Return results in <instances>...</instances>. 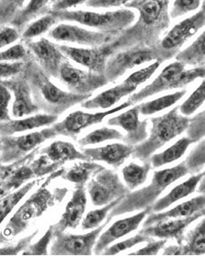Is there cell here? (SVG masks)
<instances>
[{
	"label": "cell",
	"mask_w": 205,
	"mask_h": 256,
	"mask_svg": "<svg viewBox=\"0 0 205 256\" xmlns=\"http://www.w3.org/2000/svg\"><path fill=\"white\" fill-rule=\"evenodd\" d=\"M170 4L171 0H133L126 4L138 12V19L110 42L114 52L134 46L155 47L171 25Z\"/></svg>",
	"instance_id": "obj_1"
},
{
	"label": "cell",
	"mask_w": 205,
	"mask_h": 256,
	"mask_svg": "<svg viewBox=\"0 0 205 256\" xmlns=\"http://www.w3.org/2000/svg\"><path fill=\"white\" fill-rule=\"evenodd\" d=\"M188 174H190V172L184 161L171 168L156 170L150 184L136 192L126 194L112 210L110 216L150 208L169 186Z\"/></svg>",
	"instance_id": "obj_2"
},
{
	"label": "cell",
	"mask_w": 205,
	"mask_h": 256,
	"mask_svg": "<svg viewBox=\"0 0 205 256\" xmlns=\"http://www.w3.org/2000/svg\"><path fill=\"white\" fill-rule=\"evenodd\" d=\"M150 129L147 139L134 146L133 156L140 162H148L156 150L186 131L190 118L175 106L168 112L148 120Z\"/></svg>",
	"instance_id": "obj_3"
},
{
	"label": "cell",
	"mask_w": 205,
	"mask_h": 256,
	"mask_svg": "<svg viewBox=\"0 0 205 256\" xmlns=\"http://www.w3.org/2000/svg\"><path fill=\"white\" fill-rule=\"evenodd\" d=\"M58 22H72L95 28L96 31L118 36L133 25L136 20V12L130 8L106 12L64 10L50 12Z\"/></svg>",
	"instance_id": "obj_4"
},
{
	"label": "cell",
	"mask_w": 205,
	"mask_h": 256,
	"mask_svg": "<svg viewBox=\"0 0 205 256\" xmlns=\"http://www.w3.org/2000/svg\"><path fill=\"white\" fill-rule=\"evenodd\" d=\"M200 78H205V64L186 69L185 64L176 61L164 68L148 85L131 94L128 101L133 104L142 102L146 98L162 92L183 88Z\"/></svg>",
	"instance_id": "obj_5"
},
{
	"label": "cell",
	"mask_w": 205,
	"mask_h": 256,
	"mask_svg": "<svg viewBox=\"0 0 205 256\" xmlns=\"http://www.w3.org/2000/svg\"><path fill=\"white\" fill-rule=\"evenodd\" d=\"M205 26V4L201 10L172 26L153 49L156 61L161 63L172 60L178 54L186 42Z\"/></svg>",
	"instance_id": "obj_6"
},
{
	"label": "cell",
	"mask_w": 205,
	"mask_h": 256,
	"mask_svg": "<svg viewBox=\"0 0 205 256\" xmlns=\"http://www.w3.org/2000/svg\"><path fill=\"white\" fill-rule=\"evenodd\" d=\"M54 196L50 190L40 188L28 199L12 216L4 227L2 235L4 238H14L27 229L34 219L46 212L54 204Z\"/></svg>",
	"instance_id": "obj_7"
},
{
	"label": "cell",
	"mask_w": 205,
	"mask_h": 256,
	"mask_svg": "<svg viewBox=\"0 0 205 256\" xmlns=\"http://www.w3.org/2000/svg\"><path fill=\"white\" fill-rule=\"evenodd\" d=\"M156 61L153 47L134 46L112 53L107 60L104 76L108 82H112L126 72L140 64Z\"/></svg>",
	"instance_id": "obj_8"
},
{
	"label": "cell",
	"mask_w": 205,
	"mask_h": 256,
	"mask_svg": "<svg viewBox=\"0 0 205 256\" xmlns=\"http://www.w3.org/2000/svg\"><path fill=\"white\" fill-rule=\"evenodd\" d=\"M130 189L118 174L106 168L98 170L88 184V192L94 206H104L128 194Z\"/></svg>",
	"instance_id": "obj_9"
},
{
	"label": "cell",
	"mask_w": 205,
	"mask_h": 256,
	"mask_svg": "<svg viewBox=\"0 0 205 256\" xmlns=\"http://www.w3.org/2000/svg\"><path fill=\"white\" fill-rule=\"evenodd\" d=\"M109 221L85 234H56L52 246L54 256H92L99 235Z\"/></svg>",
	"instance_id": "obj_10"
},
{
	"label": "cell",
	"mask_w": 205,
	"mask_h": 256,
	"mask_svg": "<svg viewBox=\"0 0 205 256\" xmlns=\"http://www.w3.org/2000/svg\"><path fill=\"white\" fill-rule=\"evenodd\" d=\"M61 82L69 90L80 94H92V92L108 83L106 76L90 71H84L65 61L58 72Z\"/></svg>",
	"instance_id": "obj_11"
},
{
	"label": "cell",
	"mask_w": 205,
	"mask_h": 256,
	"mask_svg": "<svg viewBox=\"0 0 205 256\" xmlns=\"http://www.w3.org/2000/svg\"><path fill=\"white\" fill-rule=\"evenodd\" d=\"M50 38L60 42L76 44L79 46L98 47L114 40V34L90 30L76 25L61 23L50 31Z\"/></svg>",
	"instance_id": "obj_12"
},
{
	"label": "cell",
	"mask_w": 205,
	"mask_h": 256,
	"mask_svg": "<svg viewBox=\"0 0 205 256\" xmlns=\"http://www.w3.org/2000/svg\"><path fill=\"white\" fill-rule=\"evenodd\" d=\"M58 46L62 53L71 60L87 68L90 72L104 76L107 60L114 52L110 42L92 48H78L66 44Z\"/></svg>",
	"instance_id": "obj_13"
},
{
	"label": "cell",
	"mask_w": 205,
	"mask_h": 256,
	"mask_svg": "<svg viewBox=\"0 0 205 256\" xmlns=\"http://www.w3.org/2000/svg\"><path fill=\"white\" fill-rule=\"evenodd\" d=\"M205 216V208L196 214L182 218H172L162 220L160 222L152 224L150 226H144L140 230L142 234L148 237L162 238V240H174L178 245H182L186 235V230L190 224Z\"/></svg>",
	"instance_id": "obj_14"
},
{
	"label": "cell",
	"mask_w": 205,
	"mask_h": 256,
	"mask_svg": "<svg viewBox=\"0 0 205 256\" xmlns=\"http://www.w3.org/2000/svg\"><path fill=\"white\" fill-rule=\"evenodd\" d=\"M131 106H133V104L130 101H126L112 109L106 110L104 112H100L88 113L82 110H76L70 113L63 122L58 124L55 129L60 134L74 137L79 134L84 129L101 123L107 116L122 112Z\"/></svg>",
	"instance_id": "obj_15"
},
{
	"label": "cell",
	"mask_w": 205,
	"mask_h": 256,
	"mask_svg": "<svg viewBox=\"0 0 205 256\" xmlns=\"http://www.w3.org/2000/svg\"><path fill=\"white\" fill-rule=\"evenodd\" d=\"M107 124L122 128L126 132L124 140L132 146L140 144L147 139L148 136L150 120H140V110L138 106L108 120Z\"/></svg>",
	"instance_id": "obj_16"
},
{
	"label": "cell",
	"mask_w": 205,
	"mask_h": 256,
	"mask_svg": "<svg viewBox=\"0 0 205 256\" xmlns=\"http://www.w3.org/2000/svg\"><path fill=\"white\" fill-rule=\"evenodd\" d=\"M150 213V208H145L140 210V212L136 215L120 219L114 222L104 232L99 235L94 248V252L96 254H102V252L112 243H114V241L118 240L120 238L136 230Z\"/></svg>",
	"instance_id": "obj_17"
},
{
	"label": "cell",
	"mask_w": 205,
	"mask_h": 256,
	"mask_svg": "<svg viewBox=\"0 0 205 256\" xmlns=\"http://www.w3.org/2000/svg\"><path fill=\"white\" fill-rule=\"evenodd\" d=\"M87 207V196L84 186H77L72 197L66 206L61 218L54 227L56 234L64 232L68 229H76L82 220Z\"/></svg>",
	"instance_id": "obj_18"
},
{
	"label": "cell",
	"mask_w": 205,
	"mask_h": 256,
	"mask_svg": "<svg viewBox=\"0 0 205 256\" xmlns=\"http://www.w3.org/2000/svg\"><path fill=\"white\" fill-rule=\"evenodd\" d=\"M134 150V146L130 144H112L102 147L86 148L84 153L90 161L106 162L114 168H118L133 156Z\"/></svg>",
	"instance_id": "obj_19"
},
{
	"label": "cell",
	"mask_w": 205,
	"mask_h": 256,
	"mask_svg": "<svg viewBox=\"0 0 205 256\" xmlns=\"http://www.w3.org/2000/svg\"><path fill=\"white\" fill-rule=\"evenodd\" d=\"M38 85L41 94L46 102L52 106H58L62 110L86 101L92 96L63 91L42 74L38 78Z\"/></svg>",
	"instance_id": "obj_20"
},
{
	"label": "cell",
	"mask_w": 205,
	"mask_h": 256,
	"mask_svg": "<svg viewBox=\"0 0 205 256\" xmlns=\"http://www.w3.org/2000/svg\"><path fill=\"white\" fill-rule=\"evenodd\" d=\"M28 47L33 52L50 74L58 76L61 66L65 62V55L58 46L46 38H41L38 41L30 42Z\"/></svg>",
	"instance_id": "obj_21"
},
{
	"label": "cell",
	"mask_w": 205,
	"mask_h": 256,
	"mask_svg": "<svg viewBox=\"0 0 205 256\" xmlns=\"http://www.w3.org/2000/svg\"><path fill=\"white\" fill-rule=\"evenodd\" d=\"M205 208V196L200 194L190 200L178 204L170 210L164 212H150L145 218L144 226H150L152 224L160 222L162 220L172 218H182L194 215Z\"/></svg>",
	"instance_id": "obj_22"
},
{
	"label": "cell",
	"mask_w": 205,
	"mask_h": 256,
	"mask_svg": "<svg viewBox=\"0 0 205 256\" xmlns=\"http://www.w3.org/2000/svg\"><path fill=\"white\" fill-rule=\"evenodd\" d=\"M136 90V88L123 80L120 84L104 91L95 98L87 99L82 106L88 110L110 109L123 98L133 94Z\"/></svg>",
	"instance_id": "obj_23"
},
{
	"label": "cell",
	"mask_w": 205,
	"mask_h": 256,
	"mask_svg": "<svg viewBox=\"0 0 205 256\" xmlns=\"http://www.w3.org/2000/svg\"><path fill=\"white\" fill-rule=\"evenodd\" d=\"M204 172H201L188 178L186 181L177 184L166 196L156 200L150 208V212H160L172 206L178 200H182L190 194H194L198 189V184L204 176Z\"/></svg>",
	"instance_id": "obj_24"
},
{
	"label": "cell",
	"mask_w": 205,
	"mask_h": 256,
	"mask_svg": "<svg viewBox=\"0 0 205 256\" xmlns=\"http://www.w3.org/2000/svg\"><path fill=\"white\" fill-rule=\"evenodd\" d=\"M8 84L14 94V101L12 104L14 117H26L38 112V107L32 102L28 85L22 82H14Z\"/></svg>",
	"instance_id": "obj_25"
},
{
	"label": "cell",
	"mask_w": 205,
	"mask_h": 256,
	"mask_svg": "<svg viewBox=\"0 0 205 256\" xmlns=\"http://www.w3.org/2000/svg\"><path fill=\"white\" fill-rule=\"evenodd\" d=\"M46 154L52 162L58 166L68 161L88 160L84 152L76 150L74 144L65 140H57L50 144L46 150Z\"/></svg>",
	"instance_id": "obj_26"
},
{
	"label": "cell",
	"mask_w": 205,
	"mask_h": 256,
	"mask_svg": "<svg viewBox=\"0 0 205 256\" xmlns=\"http://www.w3.org/2000/svg\"><path fill=\"white\" fill-rule=\"evenodd\" d=\"M192 144H194L193 140L188 136L182 137L178 140L175 144H172L171 147L164 150L161 153L152 154V158L150 159L152 168L158 169L182 158Z\"/></svg>",
	"instance_id": "obj_27"
},
{
	"label": "cell",
	"mask_w": 205,
	"mask_h": 256,
	"mask_svg": "<svg viewBox=\"0 0 205 256\" xmlns=\"http://www.w3.org/2000/svg\"><path fill=\"white\" fill-rule=\"evenodd\" d=\"M205 254V216L194 229L185 235L182 256Z\"/></svg>",
	"instance_id": "obj_28"
},
{
	"label": "cell",
	"mask_w": 205,
	"mask_h": 256,
	"mask_svg": "<svg viewBox=\"0 0 205 256\" xmlns=\"http://www.w3.org/2000/svg\"><path fill=\"white\" fill-rule=\"evenodd\" d=\"M176 61L185 66H200L205 63V30L186 49L180 50L175 56Z\"/></svg>",
	"instance_id": "obj_29"
},
{
	"label": "cell",
	"mask_w": 205,
	"mask_h": 256,
	"mask_svg": "<svg viewBox=\"0 0 205 256\" xmlns=\"http://www.w3.org/2000/svg\"><path fill=\"white\" fill-rule=\"evenodd\" d=\"M58 117L55 115L48 114H38L20 120L6 121V124H2L4 128V132L9 134L25 132L34 128H42L48 124H52L57 120Z\"/></svg>",
	"instance_id": "obj_30"
},
{
	"label": "cell",
	"mask_w": 205,
	"mask_h": 256,
	"mask_svg": "<svg viewBox=\"0 0 205 256\" xmlns=\"http://www.w3.org/2000/svg\"><path fill=\"white\" fill-rule=\"evenodd\" d=\"M104 167L90 160H82V162H76L72 168L66 172V180L76 184V186H84V184L90 180L98 170Z\"/></svg>",
	"instance_id": "obj_31"
},
{
	"label": "cell",
	"mask_w": 205,
	"mask_h": 256,
	"mask_svg": "<svg viewBox=\"0 0 205 256\" xmlns=\"http://www.w3.org/2000/svg\"><path fill=\"white\" fill-rule=\"evenodd\" d=\"M152 169V164L150 161L144 162L142 164L136 162L126 164L122 169V174L128 188L133 190L144 184L148 178Z\"/></svg>",
	"instance_id": "obj_32"
},
{
	"label": "cell",
	"mask_w": 205,
	"mask_h": 256,
	"mask_svg": "<svg viewBox=\"0 0 205 256\" xmlns=\"http://www.w3.org/2000/svg\"><path fill=\"white\" fill-rule=\"evenodd\" d=\"M186 94V90L177 91L172 94H166L163 96L153 99L152 101L142 102L139 104V110L142 116H150L156 113L161 112L164 110L176 104Z\"/></svg>",
	"instance_id": "obj_33"
},
{
	"label": "cell",
	"mask_w": 205,
	"mask_h": 256,
	"mask_svg": "<svg viewBox=\"0 0 205 256\" xmlns=\"http://www.w3.org/2000/svg\"><path fill=\"white\" fill-rule=\"evenodd\" d=\"M124 134L117 129L104 126L82 137L79 140V144L82 147H86L90 145L102 144L107 140H124Z\"/></svg>",
	"instance_id": "obj_34"
},
{
	"label": "cell",
	"mask_w": 205,
	"mask_h": 256,
	"mask_svg": "<svg viewBox=\"0 0 205 256\" xmlns=\"http://www.w3.org/2000/svg\"><path fill=\"white\" fill-rule=\"evenodd\" d=\"M36 183V181L27 183L16 192H12L11 194L6 196L0 200V224L4 222V219L6 218V216L16 207V205L22 200L23 197L34 188Z\"/></svg>",
	"instance_id": "obj_35"
},
{
	"label": "cell",
	"mask_w": 205,
	"mask_h": 256,
	"mask_svg": "<svg viewBox=\"0 0 205 256\" xmlns=\"http://www.w3.org/2000/svg\"><path fill=\"white\" fill-rule=\"evenodd\" d=\"M56 129H46L41 132H34L20 136L14 139L16 146L22 151H30L38 147V145L46 142V140L50 139L56 134Z\"/></svg>",
	"instance_id": "obj_36"
},
{
	"label": "cell",
	"mask_w": 205,
	"mask_h": 256,
	"mask_svg": "<svg viewBox=\"0 0 205 256\" xmlns=\"http://www.w3.org/2000/svg\"><path fill=\"white\" fill-rule=\"evenodd\" d=\"M205 102V78L186 100L178 106V112L183 116L194 115Z\"/></svg>",
	"instance_id": "obj_37"
},
{
	"label": "cell",
	"mask_w": 205,
	"mask_h": 256,
	"mask_svg": "<svg viewBox=\"0 0 205 256\" xmlns=\"http://www.w3.org/2000/svg\"><path fill=\"white\" fill-rule=\"evenodd\" d=\"M50 0H30L26 8L19 12L12 24L17 30L25 26L31 20L34 19L44 10Z\"/></svg>",
	"instance_id": "obj_38"
},
{
	"label": "cell",
	"mask_w": 205,
	"mask_h": 256,
	"mask_svg": "<svg viewBox=\"0 0 205 256\" xmlns=\"http://www.w3.org/2000/svg\"><path fill=\"white\" fill-rule=\"evenodd\" d=\"M122 199H123V197L118 198L117 200H114V202H112L110 204L102 206L101 208L90 211L87 215H86V216L82 219V229L84 230H93V229H96L98 226H101V224L106 219L107 215L110 213V211L114 210L115 206Z\"/></svg>",
	"instance_id": "obj_39"
},
{
	"label": "cell",
	"mask_w": 205,
	"mask_h": 256,
	"mask_svg": "<svg viewBox=\"0 0 205 256\" xmlns=\"http://www.w3.org/2000/svg\"><path fill=\"white\" fill-rule=\"evenodd\" d=\"M58 22V20L57 18L52 12H50L34 20V22L30 23L23 32L22 38L25 40H31L33 38H38L49 31Z\"/></svg>",
	"instance_id": "obj_40"
},
{
	"label": "cell",
	"mask_w": 205,
	"mask_h": 256,
	"mask_svg": "<svg viewBox=\"0 0 205 256\" xmlns=\"http://www.w3.org/2000/svg\"><path fill=\"white\" fill-rule=\"evenodd\" d=\"M200 142L190 151L185 159V164L190 174L201 172L205 166V139L199 140Z\"/></svg>",
	"instance_id": "obj_41"
},
{
	"label": "cell",
	"mask_w": 205,
	"mask_h": 256,
	"mask_svg": "<svg viewBox=\"0 0 205 256\" xmlns=\"http://www.w3.org/2000/svg\"><path fill=\"white\" fill-rule=\"evenodd\" d=\"M152 238L148 237L146 236L145 234L139 232L136 235H134L133 237L130 238H126L125 240L120 241L118 242L114 245L108 246L102 254L104 256H114V254H117L120 252H124L126 250H128V249L133 248L136 246L140 245L142 243H145L147 241L150 240Z\"/></svg>",
	"instance_id": "obj_42"
},
{
	"label": "cell",
	"mask_w": 205,
	"mask_h": 256,
	"mask_svg": "<svg viewBox=\"0 0 205 256\" xmlns=\"http://www.w3.org/2000/svg\"><path fill=\"white\" fill-rule=\"evenodd\" d=\"M26 0H0V26L12 22Z\"/></svg>",
	"instance_id": "obj_43"
},
{
	"label": "cell",
	"mask_w": 205,
	"mask_h": 256,
	"mask_svg": "<svg viewBox=\"0 0 205 256\" xmlns=\"http://www.w3.org/2000/svg\"><path fill=\"white\" fill-rule=\"evenodd\" d=\"M161 62L160 61H154L152 64H148L145 68H142L136 72L131 74L126 79V82L128 83L134 87L138 88L142 84L146 82L147 80L150 79L153 74L158 71L160 68Z\"/></svg>",
	"instance_id": "obj_44"
},
{
	"label": "cell",
	"mask_w": 205,
	"mask_h": 256,
	"mask_svg": "<svg viewBox=\"0 0 205 256\" xmlns=\"http://www.w3.org/2000/svg\"><path fill=\"white\" fill-rule=\"evenodd\" d=\"M188 137L198 142L205 137V110L190 118L188 128L186 129Z\"/></svg>",
	"instance_id": "obj_45"
},
{
	"label": "cell",
	"mask_w": 205,
	"mask_h": 256,
	"mask_svg": "<svg viewBox=\"0 0 205 256\" xmlns=\"http://www.w3.org/2000/svg\"><path fill=\"white\" fill-rule=\"evenodd\" d=\"M202 0H174L170 9L172 19H177L188 12L196 11L201 6Z\"/></svg>",
	"instance_id": "obj_46"
},
{
	"label": "cell",
	"mask_w": 205,
	"mask_h": 256,
	"mask_svg": "<svg viewBox=\"0 0 205 256\" xmlns=\"http://www.w3.org/2000/svg\"><path fill=\"white\" fill-rule=\"evenodd\" d=\"M27 56V50L22 44H14L8 49L0 52V62H16L25 58Z\"/></svg>",
	"instance_id": "obj_47"
},
{
	"label": "cell",
	"mask_w": 205,
	"mask_h": 256,
	"mask_svg": "<svg viewBox=\"0 0 205 256\" xmlns=\"http://www.w3.org/2000/svg\"><path fill=\"white\" fill-rule=\"evenodd\" d=\"M166 243V240L158 238V240H155L152 238L150 240L147 241V245L134 252H130L128 256H156L164 249Z\"/></svg>",
	"instance_id": "obj_48"
},
{
	"label": "cell",
	"mask_w": 205,
	"mask_h": 256,
	"mask_svg": "<svg viewBox=\"0 0 205 256\" xmlns=\"http://www.w3.org/2000/svg\"><path fill=\"white\" fill-rule=\"evenodd\" d=\"M52 227H50L49 230L46 232L44 236L36 242V244L30 246L28 250H26L25 252H22L23 256H39V254H47V246L49 245L50 240L52 237Z\"/></svg>",
	"instance_id": "obj_49"
},
{
	"label": "cell",
	"mask_w": 205,
	"mask_h": 256,
	"mask_svg": "<svg viewBox=\"0 0 205 256\" xmlns=\"http://www.w3.org/2000/svg\"><path fill=\"white\" fill-rule=\"evenodd\" d=\"M11 92L4 84H0V123L11 120L9 116V102Z\"/></svg>",
	"instance_id": "obj_50"
},
{
	"label": "cell",
	"mask_w": 205,
	"mask_h": 256,
	"mask_svg": "<svg viewBox=\"0 0 205 256\" xmlns=\"http://www.w3.org/2000/svg\"><path fill=\"white\" fill-rule=\"evenodd\" d=\"M19 38V31L14 26H0V50L14 44Z\"/></svg>",
	"instance_id": "obj_51"
},
{
	"label": "cell",
	"mask_w": 205,
	"mask_h": 256,
	"mask_svg": "<svg viewBox=\"0 0 205 256\" xmlns=\"http://www.w3.org/2000/svg\"><path fill=\"white\" fill-rule=\"evenodd\" d=\"M22 62H0V78H9L19 74L23 69Z\"/></svg>",
	"instance_id": "obj_52"
},
{
	"label": "cell",
	"mask_w": 205,
	"mask_h": 256,
	"mask_svg": "<svg viewBox=\"0 0 205 256\" xmlns=\"http://www.w3.org/2000/svg\"><path fill=\"white\" fill-rule=\"evenodd\" d=\"M131 1L133 0H88L85 4L93 8H120L130 4Z\"/></svg>",
	"instance_id": "obj_53"
},
{
	"label": "cell",
	"mask_w": 205,
	"mask_h": 256,
	"mask_svg": "<svg viewBox=\"0 0 205 256\" xmlns=\"http://www.w3.org/2000/svg\"><path fill=\"white\" fill-rule=\"evenodd\" d=\"M88 0H57L54 4L52 11H64L69 10V8H74L79 4L86 3Z\"/></svg>",
	"instance_id": "obj_54"
},
{
	"label": "cell",
	"mask_w": 205,
	"mask_h": 256,
	"mask_svg": "<svg viewBox=\"0 0 205 256\" xmlns=\"http://www.w3.org/2000/svg\"><path fill=\"white\" fill-rule=\"evenodd\" d=\"M163 256H182V245H174L164 248Z\"/></svg>",
	"instance_id": "obj_55"
},
{
	"label": "cell",
	"mask_w": 205,
	"mask_h": 256,
	"mask_svg": "<svg viewBox=\"0 0 205 256\" xmlns=\"http://www.w3.org/2000/svg\"><path fill=\"white\" fill-rule=\"evenodd\" d=\"M196 190H198V192H199L200 194H204L205 196V172L204 176L202 178L200 183L198 184V189H196Z\"/></svg>",
	"instance_id": "obj_56"
},
{
	"label": "cell",
	"mask_w": 205,
	"mask_h": 256,
	"mask_svg": "<svg viewBox=\"0 0 205 256\" xmlns=\"http://www.w3.org/2000/svg\"><path fill=\"white\" fill-rule=\"evenodd\" d=\"M204 64H205V63H204Z\"/></svg>",
	"instance_id": "obj_57"
},
{
	"label": "cell",
	"mask_w": 205,
	"mask_h": 256,
	"mask_svg": "<svg viewBox=\"0 0 205 256\" xmlns=\"http://www.w3.org/2000/svg\"></svg>",
	"instance_id": "obj_58"
}]
</instances>
